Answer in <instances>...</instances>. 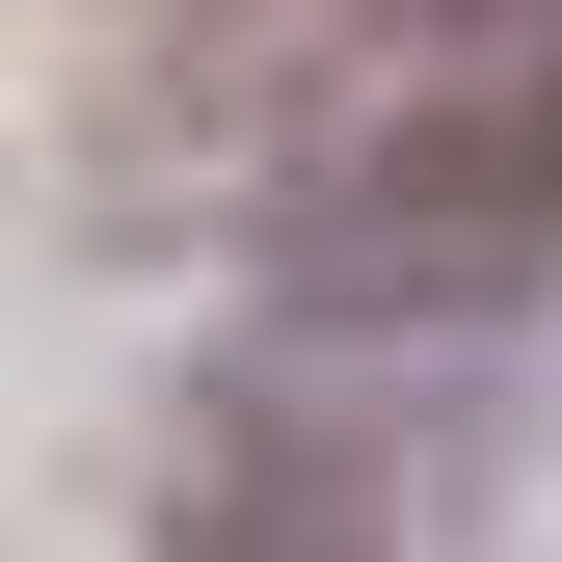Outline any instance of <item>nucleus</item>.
I'll use <instances>...</instances> for the list:
<instances>
[{"mask_svg": "<svg viewBox=\"0 0 562 562\" xmlns=\"http://www.w3.org/2000/svg\"><path fill=\"white\" fill-rule=\"evenodd\" d=\"M322 268H375V295H482V268L562 241V54H482V81H402L375 134L322 161Z\"/></svg>", "mask_w": 562, "mask_h": 562, "instance_id": "obj_1", "label": "nucleus"}]
</instances>
